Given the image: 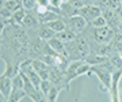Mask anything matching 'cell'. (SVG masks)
I'll return each mask as SVG.
<instances>
[{"label": "cell", "mask_w": 122, "mask_h": 102, "mask_svg": "<svg viewBox=\"0 0 122 102\" xmlns=\"http://www.w3.org/2000/svg\"><path fill=\"white\" fill-rule=\"evenodd\" d=\"M34 31H35V34H37L42 41H49L50 38H53V37L56 36V33H54L48 25H45V23H41Z\"/></svg>", "instance_id": "cell-9"}, {"label": "cell", "mask_w": 122, "mask_h": 102, "mask_svg": "<svg viewBox=\"0 0 122 102\" xmlns=\"http://www.w3.org/2000/svg\"><path fill=\"white\" fill-rule=\"evenodd\" d=\"M65 1H68V0H49V8L60 14L61 7H62V4H64Z\"/></svg>", "instance_id": "cell-18"}, {"label": "cell", "mask_w": 122, "mask_h": 102, "mask_svg": "<svg viewBox=\"0 0 122 102\" xmlns=\"http://www.w3.org/2000/svg\"><path fill=\"white\" fill-rule=\"evenodd\" d=\"M1 56L4 64L18 65L29 59V46H30V31L23 26L5 25V29L1 34Z\"/></svg>", "instance_id": "cell-1"}, {"label": "cell", "mask_w": 122, "mask_h": 102, "mask_svg": "<svg viewBox=\"0 0 122 102\" xmlns=\"http://www.w3.org/2000/svg\"><path fill=\"white\" fill-rule=\"evenodd\" d=\"M46 42H48L49 46H50L57 54H64V56H66V45H65V42H62L60 38H57V37L54 36L53 38H50V40L46 41Z\"/></svg>", "instance_id": "cell-10"}, {"label": "cell", "mask_w": 122, "mask_h": 102, "mask_svg": "<svg viewBox=\"0 0 122 102\" xmlns=\"http://www.w3.org/2000/svg\"><path fill=\"white\" fill-rule=\"evenodd\" d=\"M4 101H7V98L4 97V94L0 91V102H4Z\"/></svg>", "instance_id": "cell-25"}, {"label": "cell", "mask_w": 122, "mask_h": 102, "mask_svg": "<svg viewBox=\"0 0 122 102\" xmlns=\"http://www.w3.org/2000/svg\"><path fill=\"white\" fill-rule=\"evenodd\" d=\"M84 34L95 44H110L115 36V30L109 25L102 27H91L88 26Z\"/></svg>", "instance_id": "cell-3"}, {"label": "cell", "mask_w": 122, "mask_h": 102, "mask_svg": "<svg viewBox=\"0 0 122 102\" xmlns=\"http://www.w3.org/2000/svg\"><path fill=\"white\" fill-rule=\"evenodd\" d=\"M26 97V93H25V89H12L11 94L8 97L10 102H19L22 101L23 98Z\"/></svg>", "instance_id": "cell-15"}, {"label": "cell", "mask_w": 122, "mask_h": 102, "mask_svg": "<svg viewBox=\"0 0 122 102\" xmlns=\"http://www.w3.org/2000/svg\"><path fill=\"white\" fill-rule=\"evenodd\" d=\"M22 75H23V80H25V86H23V89H25L26 97H29L30 99H33V101H35V102L42 101V99L45 98V95L41 93L37 87H35L34 84L31 83L30 80H29V78H27L25 74H22Z\"/></svg>", "instance_id": "cell-6"}, {"label": "cell", "mask_w": 122, "mask_h": 102, "mask_svg": "<svg viewBox=\"0 0 122 102\" xmlns=\"http://www.w3.org/2000/svg\"><path fill=\"white\" fill-rule=\"evenodd\" d=\"M60 91H62V90H61L58 86H56V84H52V89H50L49 94L46 95V99H48V101H50V102L57 101V98H58V94H60Z\"/></svg>", "instance_id": "cell-16"}, {"label": "cell", "mask_w": 122, "mask_h": 102, "mask_svg": "<svg viewBox=\"0 0 122 102\" xmlns=\"http://www.w3.org/2000/svg\"><path fill=\"white\" fill-rule=\"evenodd\" d=\"M122 78V68H118L113 72V76H111V86H110V97H111V101L113 102H118L119 101V82H121Z\"/></svg>", "instance_id": "cell-7"}, {"label": "cell", "mask_w": 122, "mask_h": 102, "mask_svg": "<svg viewBox=\"0 0 122 102\" xmlns=\"http://www.w3.org/2000/svg\"><path fill=\"white\" fill-rule=\"evenodd\" d=\"M39 25H41V22H39L37 14H35L34 11H27L26 16L23 19L22 26L25 27V29H27V30H35Z\"/></svg>", "instance_id": "cell-8"}, {"label": "cell", "mask_w": 122, "mask_h": 102, "mask_svg": "<svg viewBox=\"0 0 122 102\" xmlns=\"http://www.w3.org/2000/svg\"><path fill=\"white\" fill-rule=\"evenodd\" d=\"M84 1H86V4H96L98 0H84Z\"/></svg>", "instance_id": "cell-24"}, {"label": "cell", "mask_w": 122, "mask_h": 102, "mask_svg": "<svg viewBox=\"0 0 122 102\" xmlns=\"http://www.w3.org/2000/svg\"><path fill=\"white\" fill-rule=\"evenodd\" d=\"M45 25H48L50 29H52L54 33H60V31L62 30H65L66 29V23H65V19H62V18H58V19H54V21H52V22H49V23H45Z\"/></svg>", "instance_id": "cell-14"}, {"label": "cell", "mask_w": 122, "mask_h": 102, "mask_svg": "<svg viewBox=\"0 0 122 102\" xmlns=\"http://www.w3.org/2000/svg\"><path fill=\"white\" fill-rule=\"evenodd\" d=\"M102 11H103V10L100 8L98 4H84L83 7H80V8L76 11V14H79L80 16H83V18L90 23L91 21L98 18L99 15H102Z\"/></svg>", "instance_id": "cell-5"}, {"label": "cell", "mask_w": 122, "mask_h": 102, "mask_svg": "<svg viewBox=\"0 0 122 102\" xmlns=\"http://www.w3.org/2000/svg\"><path fill=\"white\" fill-rule=\"evenodd\" d=\"M1 49H3V44H1V37H0V56H1Z\"/></svg>", "instance_id": "cell-26"}, {"label": "cell", "mask_w": 122, "mask_h": 102, "mask_svg": "<svg viewBox=\"0 0 122 102\" xmlns=\"http://www.w3.org/2000/svg\"><path fill=\"white\" fill-rule=\"evenodd\" d=\"M26 12H27V11L23 8V7L15 10V11L12 12V15H11V18H10V21L7 23H10V25H15V26H22L23 19H25V16H26Z\"/></svg>", "instance_id": "cell-12"}, {"label": "cell", "mask_w": 122, "mask_h": 102, "mask_svg": "<svg viewBox=\"0 0 122 102\" xmlns=\"http://www.w3.org/2000/svg\"><path fill=\"white\" fill-rule=\"evenodd\" d=\"M106 25H107V21H106V18L103 15H99L98 18H95L94 21H91L88 23V26L91 27H102V26H106Z\"/></svg>", "instance_id": "cell-19"}, {"label": "cell", "mask_w": 122, "mask_h": 102, "mask_svg": "<svg viewBox=\"0 0 122 102\" xmlns=\"http://www.w3.org/2000/svg\"><path fill=\"white\" fill-rule=\"evenodd\" d=\"M66 23V27L71 29L72 31H75L76 34H83L84 31L87 30L88 27V22L83 16H80L79 14H75V15H71L68 18H64Z\"/></svg>", "instance_id": "cell-4"}, {"label": "cell", "mask_w": 122, "mask_h": 102, "mask_svg": "<svg viewBox=\"0 0 122 102\" xmlns=\"http://www.w3.org/2000/svg\"><path fill=\"white\" fill-rule=\"evenodd\" d=\"M96 4L99 5L102 10L107 8H115V0H98Z\"/></svg>", "instance_id": "cell-20"}, {"label": "cell", "mask_w": 122, "mask_h": 102, "mask_svg": "<svg viewBox=\"0 0 122 102\" xmlns=\"http://www.w3.org/2000/svg\"><path fill=\"white\" fill-rule=\"evenodd\" d=\"M66 45V56L69 60H84L91 53V40L86 34H77L73 41Z\"/></svg>", "instance_id": "cell-2"}, {"label": "cell", "mask_w": 122, "mask_h": 102, "mask_svg": "<svg viewBox=\"0 0 122 102\" xmlns=\"http://www.w3.org/2000/svg\"><path fill=\"white\" fill-rule=\"evenodd\" d=\"M52 80L50 79H42V82H41V86H39V91L44 94L45 97L49 94V91H50V89H52Z\"/></svg>", "instance_id": "cell-17"}, {"label": "cell", "mask_w": 122, "mask_h": 102, "mask_svg": "<svg viewBox=\"0 0 122 102\" xmlns=\"http://www.w3.org/2000/svg\"><path fill=\"white\" fill-rule=\"evenodd\" d=\"M5 25H7V22L3 18H0V37H1V34H3V31L5 29Z\"/></svg>", "instance_id": "cell-22"}, {"label": "cell", "mask_w": 122, "mask_h": 102, "mask_svg": "<svg viewBox=\"0 0 122 102\" xmlns=\"http://www.w3.org/2000/svg\"><path fill=\"white\" fill-rule=\"evenodd\" d=\"M76 33L75 31H72L71 29H68L66 27L65 30H62V31H60V33H57L56 34V37L57 38H60L62 42H65V44H68V42H71V41H73L75 38H76Z\"/></svg>", "instance_id": "cell-13"}, {"label": "cell", "mask_w": 122, "mask_h": 102, "mask_svg": "<svg viewBox=\"0 0 122 102\" xmlns=\"http://www.w3.org/2000/svg\"><path fill=\"white\" fill-rule=\"evenodd\" d=\"M35 4H37L35 0H22V7L26 10V11H33Z\"/></svg>", "instance_id": "cell-21"}, {"label": "cell", "mask_w": 122, "mask_h": 102, "mask_svg": "<svg viewBox=\"0 0 122 102\" xmlns=\"http://www.w3.org/2000/svg\"><path fill=\"white\" fill-rule=\"evenodd\" d=\"M0 91L4 94V97L7 98L8 101V97L11 91H12V78L10 76H5V75H0Z\"/></svg>", "instance_id": "cell-11"}, {"label": "cell", "mask_w": 122, "mask_h": 102, "mask_svg": "<svg viewBox=\"0 0 122 102\" xmlns=\"http://www.w3.org/2000/svg\"><path fill=\"white\" fill-rule=\"evenodd\" d=\"M37 5H42V7H49V0H35Z\"/></svg>", "instance_id": "cell-23"}]
</instances>
